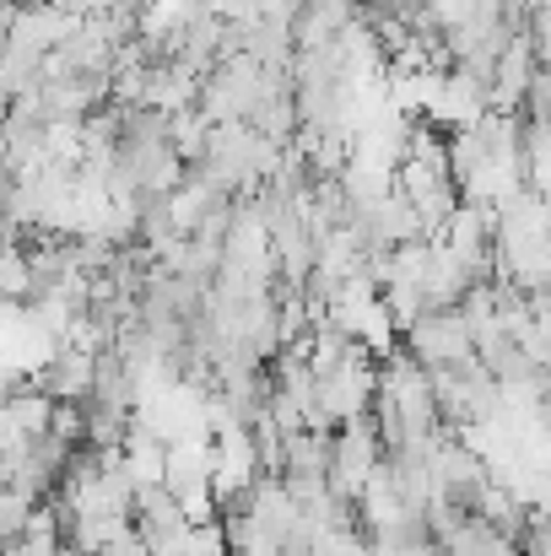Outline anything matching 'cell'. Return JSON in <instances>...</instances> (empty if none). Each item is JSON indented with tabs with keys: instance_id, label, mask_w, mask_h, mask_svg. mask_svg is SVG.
<instances>
[{
	"instance_id": "obj_1",
	"label": "cell",
	"mask_w": 551,
	"mask_h": 556,
	"mask_svg": "<svg viewBox=\"0 0 551 556\" xmlns=\"http://www.w3.org/2000/svg\"><path fill=\"white\" fill-rule=\"evenodd\" d=\"M405 357L416 368H454L471 363V330L460 319V308H422L405 325Z\"/></svg>"
}]
</instances>
